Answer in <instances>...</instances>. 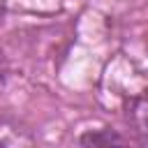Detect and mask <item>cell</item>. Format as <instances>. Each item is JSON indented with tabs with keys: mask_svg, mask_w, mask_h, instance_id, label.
Segmentation results:
<instances>
[{
	"mask_svg": "<svg viewBox=\"0 0 148 148\" xmlns=\"http://www.w3.org/2000/svg\"><path fill=\"white\" fill-rule=\"evenodd\" d=\"M81 143H92V146H95V143H125V139L106 130V134L92 132V134H88V136H81Z\"/></svg>",
	"mask_w": 148,
	"mask_h": 148,
	"instance_id": "obj_1",
	"label": "cell"
},
{
	"mask_svg": "<svg viewBox=\"0 0 148 148\" xmlns=\"http://www.w3.org/2000/svg\"><path fill=\"white\" fill-rule=\"evenodd\" d=\"M2 81H5V60H2V53H0V88H2Z\"/></svg>",
	"mask_w": 148,
	"mask_h": 148,
	"instance_id": "obj_2",
	"label": "cell"
}]
</instances>
